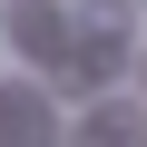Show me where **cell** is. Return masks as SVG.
<instances>
[{"mask_svg": "<svg viewBox=\"0 0 147 147\" xmlns=\"http://www.w3.org/2000/svg\"><path fill=\"white\" fill-rule=\"evenodd\" d=\"M20 49L49 59V49H59V10H20Z\"/></svg>", "mask_w": 147, "mask_h": 147, "instance_id": "1", "label": "cell"}]
</instances>
